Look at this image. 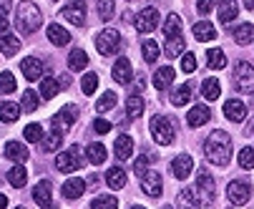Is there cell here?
Here are the masks:
<instances>
[{"label":"cell","mask_w":254,"mask_h":209,"mask_svg":"<svg viewBox=\"0 0 254 209\" xmlns=\"http://www.w3.org/2000/svg\"><path fill=\"white\" fill-rule=\"evenodd\" d=\"M204 156H206L209 164L224 169L232 161V139H229V134L222 131V129L211 131L209 139L204 141Z\"/></svg>","instance_id":"6da1fadb"},{"label":"cell","mask_w":254,"mask_h":209,"mask_svg":"<svg viewBox=\"0 0 254 209\" xmlns=\"http://www.w3.org/2000/svg\"><path fill=\"white\" fill-rule=\"evenodd\" d=\"M15 23L23 33H35L43 23V15L33 3H20L18 10H15Z\"/></svg>","instance_id":"7a4b0ae2"},{"label":"cell","mask_w":254,"mask_h":209,"mask_svg":"<svg viewBox=\"0 0 254 209\" xmlns=\"http://www.w3.org/2000/svg\"><path fill=\"white\" fill-rule=\"evenodd\" d=\"M232 81H234L239 93H254V68H252V63L237 61L234 71H232Z\"/></svg>","instance_id":"3957f363"},{"label":"cell","mask_w":254,"mask_h":209,"mask_svg":"<svg viewBox=\"0 0 254 209\" xmlns=\"http://www.w3.org/2000/svg\"><path fill=\"white\" fill-rule=\"evenodd\" d=\"M149 129H151V136H154V141L156 144H161V146H169L171 141H174V136H176V131H174V124L166 119V116H151V124H149Z\"/></svg>","instance_id":"277c9868"},{"label":"cell","mask_w":254,"mask_h":209,"mask_svg":"<svg viewBox=\"0 0 254 209\" xmlns=\"http://www.w3.org/2000/svg\"><path fill=\"white\" fill-rule=\"evenodd\" d=\"M83 166V156H81V146H70L65 151H61L56 156V169L63 171V174H70Z\"/></svg>","instance_id":"5b68a950"},{"label":"cell","mask_w":254,"mask_h":209,"mask_svg":"<svg viewBox=\"0 0 254 209\" xmlns=\"http://www.w3.org/2000/svg\"><path fill=\"white\" fill-rule=\"evenodd\" d=\"M121 46V36L116 28H103L98 36H96V48L101 56H114Z\"/></svg>","instance_id":"8992f818"},{"label":"cell","mask_w":254,"mask_h":209,"mask_svg":"<svg viewBox=\"0 0 254 209\" xmlns=\"http://www.w3.org/2000/svg\"><path fill=\"white\" fill-rule=\"evenodd\" d=\"M78 121V106H73V103H68V106H63L56 116H53V126L58 134H65L70 126H73Z\"/></svg>","instance_id":"52a82bcc"},{"label":"cell","mask_w":254,"mask_h":209,"mask_svg":"<svg viewBox=\"0 0 254 209\" xmlns=\"http://www.w3.org/2000/svg\"><path fill=\"white\" fill-rule=\"evenodd\" d=\"M141 179V189H143V194H149V197H161V192H164V179H161V174H159V169H149L143 177H138Z\"/></svg>","instance_id":"ba28073f"},{"label":"cell","mask_w":254,"mask_h":209,"mask_svg":"<svg viewBox=\"0 0 254 209\" xmlns=\"http://www.w3.org/2000/svg\"><path fill=\"white\" fill-rule=\"evenodd\" d=\"M63 18L73 25H83L86 23V0H68L65 8L61 10Z\"/></svg>","instance_id":"9c48e42d"},{"label":"cell","mask_w":254,"mask_h":209,"mask_svg":"<svg viewBox=\"0 0 254 209\" xmlns=\"http://www.w3.org/2000/svg\"><path fill=\"white\" fill-rule=\"evenodd\" d=\"M159 28V10L156 8H143L136 15V30L138 33H151Z\"/></svg>","instance_id":"30bf717a"},{"label":"cell","mask_w":254,"mask_h":209,"mask_svg":"<svg viewBox=\"0 0 254 209\" xmlns=\"http://www.w3.org/2000/svg\"><path fill=\"white\" fill-rule=\"evenodd\" d=\"M227 197H229V202H232V204L242 207V204H247V202H249L252 189H249V184H247V182L234 179V182H229V187H227Z\"/></svg>","instance_id":"8fae6325"},{"label":"cell","mask_w":254,"mask_h":209,"mask_svg":"<svg viewBox=\"0 0 254 209\" xmlns=\"http://www.w3.org/2000/svg\"><path fill=\"white\" fill-rule=\"evenodd\" d=\"M176 204L179 209H201V197L196 192V187H187L176 194Z\"/></svg>","instance_id":"7c38bea8"},{"label":"cell","mask_w":254,"mask_h":209,"mask_svg":"<svg viewBox=\"0 0 254 209\" xmlns=\"http://www.w3.org/2000/svg\"><path fill=\"white\" fill-rule=\"evenodd\" d=\"M33 199L38 202L41 209H51V207H53V187H51L48 179H43V182L35 184V189H33Z\"/></svg>","instance_id":"4fadbf2b"},{"label":"cell","mask_w":254,"mask_h":209,"mask_svg":"<svg viewBox=\"0 0 254 209\" xmlns=\"http://www.w3.org/2000/svg\"><path fill=\"white\" fill-rule=\"evenodd\" d=\"M196 192L204 202H214L216 197V187H214V177L206 171H199V177H196Z\"/></svg>","instance_id":"5bb4252c"},{"label":"cell","mask_w":254,"mask_h":209,"mask_svg":"<svg viewBox=\"0 0 254 209\" xmlns=\"http://www.w3.org/2000/svg\"><path fill=\"white\" fill-rule=\"evenodd\" d=\"M191 169H194V159H191L189 154H181V156H176V159L171 161V171H174V177H176L179 182H184L189 174H191Z\"/></svg>","instance_id":"9a60e30c"},{"label":"cell","mask_w":254,"mask_h":209,"mask_svg":"<svg viewBox=\"0 0 254 209\" xmlns=\"http://www.w3.org/2000/svg\"><path fill=\"white\" fill-rule=\"evenodd\" d=\"M111 76H114L116 83H131V78H133V68H131L128 58H119V61L114 63Z\"/></svg>","instance_id":"2e32d148"},{"label":"cell","mask_w":254,"mask_h":209,"mask_svg":"<svg viewBox=\"0 0 254 209\" xmlns=\"http://www.w3.org/2000/svg\"><path fill=\"white\" fill-rule=\"evenodd\" d=\"M224 116L229 119V121H234V124H239V121H244L247 119V106L239 101V98H229L227 103H224Z\"/></svg>","instance_id":"e0dca14e"},{"label":"cell","mask_w":254,"mask_h":209,"mask_svg":"<svg viewBox=\"0 0 254 209\" xmlns=\"http://www.w3.org/2000/svg\"><path fill=\"white\" fill-rule=\"evenodd\" d=\"M209 119H211V111H209V106H204V103H196V106L189 109V114H187V124L194 126V129L204 126Z\"/></svg>","instance_id":"ac0fdd59"},{"label":"cell","mask_w":254,"mask_h":209,"mask_svg":"<svg viewBox=\"0 0 254 209\" xmlns=\"http://www.w3.org/2000/svg\"><path fill=\"white\" fill-rule=\"evenodd\" d=\"M20 68H23V76L28 78V81H38L41 76H43V63L38 61V58H23V63H20Z\"/></svg>","instance_id":"d6986e66"},{"label":"cell","mask_w":254,"mask_h":209,"mask_svg":"<svg viewBox=\"0 0 254 209\" xmlns=\"http://www.w3.org/2000/svg\"><path fill=\"white\" fill-rule=\"evenodd\" d=\"M86 192V182L81 179V177H73V179H68L63 187H61V194L65 197V199H78L81 194Z\"/></svg>","instance_id":"ffe728a7"},{"label":"cell","mask_w":254,"mask_h":209,"mask_svg":"<svg viewBox=\"0 0 254 209\" xmlns=\"http://www.w3.org/2000/svg\"><path fill=\"white\" fill-rule=\"evenodd\" d=\"M174 78H176V71L171 66H161V68H156V73H154V86L159 88V91H164V88H169L171 83H174Z\"/></svg>","instance_id":"44dd1931"},{"label":"cell","mask_w":254,"mask_h":209,"mask_svg":"<svg viewBox=\"0 0 254 209\" xmlns=\"http://www.w3.org/2000/svg\"><path fill=\"white\" fill-rule=\"evenodd\" d=\"M114 154H116V159H119V161L128 159V156L133 154V139H131V136H126V134L116 136V144H114Z\"/></svg>","instance_id":"7402d4cb"},{"label":"cell","mask_w":254,"mask_h":209,"mask_svg":"<svg viewBox=\"0 0 254 209\" xmlns=\"http://www.w3.org/2000/svg\"><path fill=\"white\" fill-rule=\"evenodd\" d=\"M239 15V3L237 0H219V20L222 23H232Z\"/></svg>","instance_id":"603a6c76"},{"label":"cell","mask_w":254,"mask_h":209,"mask_svg":"<svg viewBox=\"0 0 254 209\" xmlns=\"http://www.w3.org/2000/svg\"><path fill=\"white\" fill-rule=\"evenodd\" d=\"M194 38L201 41V43H209V41L216 38V28H214L209 20H201V23L194 25Z\"/></svg>","instance_id":"cb8c5ba5"},{"label":"cell","mask_w":254,"mask_h":209,"mask_svg":"<svg viewBox=\"0 0 254 209\" xmlns=\"http://www.w3.org/2000/svg\"><path fill=\"white\" fill-rule=\"evenodd\" d=\"M48 41L53 46H68L70 43V33L65 28H61L58 23H53V25H48Z\"/></svg>","instance_id":"d4e9b609"},{"label":"cell","mask_w":254,"mask_h":209,"mask_svg":"<svg viewBox=\"0 0 254 209\" xmlns=\"http://www.w3.org/2000/svg\"><path fill=\"white\" fill-rule=\"evenodd\" d=\"M5 156H8L10 161H15V164H23V161L28 159V149H25L23 144H18V141H8V144H5Z\"/></svg>","instance_id":"484cf974"},{"label":"cell","mask_w":254,"mask_h":209,"mask_svg":"<svg viewBox=\"0 0 254 209\" xmlns=\"http://www.w3.org/2000/svg\"><path fill=\"white\" fill-rule=\"evenodd\" d=\"M86 66H88V56H86L83 48H73V51H70V56H68V68H70V71H83Z\"/></svg>","instance_id":"4316f807"},{"label":"cell","mask_w":254,"mask_h":209,"mask_svg":"<svg viewBox=\"0 0 254 209\" xmlns=\"http://www.w3.org/2000/svg\"><path fill=\"white\" fill-rule=\"evenodd\" d=\"M206 66L211 68V71H222V68L227 66V56H224V51H219V48H209V51H206Z\"/></svg>","instance_id":"83f0119b"},{"label":"cell","mask_w":254,"mask_h":209,"mask_svg":"<svg viewBox=\"0 0 254 209\" xmlns=\"http://www.w3.org/2000/svg\"><path fill=\"white\" fill-rule=\"evenodd\" d=\"M106 184L111 187V189H124V187H126V171L119 169V166L108 169V174H106Z\"/></svg>","instance_id":"f1b7e54d"},{"label":"cell","mask_w":254,"mask_h":209,"mask_svg":"<svg viewBox=\"0 0 254 209\" xmlns=\"http://www.w3.org/2000/svg\"><path fill=\"white\" fill-rule=\"evenodd\" d=\"M20 116V106L13 101H5V103H0V121H5V124H13L18 121Z\"/></svg>","instance_id":"f546056e"},{"label":"cell","mask_w":254,"mask_h":209,"mask_svg":"<svg viewBox=\"0 0 254 209\" xmlns=\"http://www.w3.org/2000/svg\"><path fill=\"white\" fill-rule=\"evenodd\" d=\"M219 93H222L219 78H206V81L201 83V96H204L206 101H216V98H219Z\"/></svg>","instance_id":"4dcf8cb0"},{"label":"cell","mask_w":254,"mask_h":209,"mask_svg":"<svg viewBox=\"0 0 254 209\" xmlns=\"http://www.w3.org/2000/svg\"><path fill=\"white\" fill-rule=\"evenodd\" d=\"M143 98L138 96V93H133V96H128V101H126V116L128 119H138L141 114H143Z\"/></svg>","instance_id":"1f68e13d"},{"label":"cell","mask_w":254,"mask_h":209,"mask_svg":"<svg viewBox=\"0 0 254 209\" xmlns=\"http://www.w3.org/2000/svg\"><path fill=\"white\" fill-rule=\"evenodd\" d=\"M191 101V86L184 83V86H179L171 91V103L174 106H187V103Z\"/></svg>","instance_id":"d6a6232c"},{"label":"cell","mask_w":254,"mask_h":209,"mask_svg":"<svg viewBox=\"0 0 254 209\" xmlns=\"http://www.w3.org/2000/svg\"><path fill=\"white\" fill-rule=\"evenodd\" d=\"M8 182H10V187H15V189L25 187V182H28V171H25L20 164H15L13 169H8Z\"/></svg>","instance_id":"836d02e7"},{"label":"cell","mask_w":254,"mask_h":209,"mask_svg":"<svg viewBox=\"0 0 254 209\" xmlns=\"http://www.w3.org/2000/svg\"><path fill=\"white\" fill-rule=\"evenodd\" d=\"M234 41H237L239 46H249V43L254 41V25H252V23H242V25L234 30Z\"/></svg>","instance_id":"e575fe53"},{"label":"cell","mask_w":254,"mask_h":209,"mask_svg":"<svg viewBox=\"0 0 254 209\" xmlns=\"http://www.w3.org/2000/svg\"><path fill=\"white\" fill-rule=\"evenodd\" d=\"M86 156H88V161L91 164H103L106 161V156H108V151H106V146L103 144H88V149H86Z\"/></svg>","instance_id":"d590c367"},{"label":"cell","mask_w":254,"mask_h":209,"mask_svg":"<svg viewBox=\"0 0 254 209\" xmlns=\"http://www.w3.org/2000/svg\"><path fill=\"white\" fill-rule=\"evenodd\" d=\"M184 48H187L184 38H181V36H176V38H169V41H166V46H164V53H166L169 58H176V56H181V53H184Z\"/></svg>","instance_id":"8d00e7d4"},{"label":"cell","mask_w":254,"mask_h":209,"mask_svg":"<svg viewBox=\"0 0 254 209\" xmlns=\"http://www.w3.org/2000/svg\"><path fill=\"white\" fill-rule=\"evenodd\" d=\"M116 101H119V98H116V93H114V91H106V93H103V96L96 101V111H98V114H103V111H111V109L116 106Z\"/></svg>","instance_id":"74e56055"},{"label":"cell","mask_w":254,"mask_h":209,"mask_svg":"<svg viewBox=\"0 0 254 209\" xmlns=\"http://www.w3.org/2000/svg\"><path fill=\"white\" fill-rule=\"evenodd\" d=\"M164 33H166L169 38L181 36V18H179L176 13H171V15L166 18V23H164Z\"/></svg>","instance_id":"f35d334b"},{"label":"cell","mask_w":254,"mask_h":209,"mask_svg":"<svg viewBox=\"0 0 254 209\" xmlns=\"http://www.w3.org/2000/svg\"><path fill=\"white\" fill-rule=\"evenodd\" d=\"M23 136H25V141L38 144V141H43V126H41V124H28V126L23 129Z\"/></svg>","instance_id":"ab89813d"},{"label":"cell","mask_w":254,"mask_h":209,"mask_svg":"<svg viewBox=\"0 0 254 209\" xmlns=\"http://www.w3.org/2000/svg\"><path fill=\"white\" fill-rule=\"evenodd\" d=\"M0 48H3V53H5V56H15V53L20 51V41L8 33V36L0 38Z\"/></svg>","instance_id":"60d3db41"},{"label":"cell","mask_w":254,"mask_h":209,"mask_svg":"<svg viewBox=\"0 0 254 209\" xmlns=\"http://www.w3.org/2000/svg\"><path fill=\"white\" fill-rule=\"evenodd\" d=\"M20 109L28 111V114H33L35 109H38V93L28 88V91L23 93V98H20Z\"/></svg>","instance_id":"b9f144b4"},{"label":"cell","mask_w":254,"mask_h":209,"mask_svg":"<svg viewBox=\"0 0 254 209\" xmlns=\"http://www.w3.org/2000/svg\"><path fill=\"white\" fill-rule=\"evenodd\" d=\"M237 161H239V169H254V149H252V146L239 149Z\"/></svg>","instance_id":"7bdbcfd3"},{"label":"cell","mask_w":254,"mask_h":209,"mask_svg":"<svg viewBox=\"0 0 254 209\" xmlns=\"http://www.w3.org/2000/svg\"><path fill=\"white\" fill-rule=\"evenodd\" d=\"M141 53H143V61H146V63H154V61L159 58V43H154V41H143Z\"/></svg>","instance_id":"ee69618b"},{"label":"cell","mask_w":254,"mask_h":209,"mask_svg":"<svg viewBox=\"0 0 254 209\" xmlns=\"http://www.w3.org/2000/svg\"><path fill=\"white\" fill-rule=\"evenodd\" d=\"M98 3V15L101 20H111L114 13H116V5H114V0H96Z\"/></svg>","instance_id":"f6af8a7d"},{"label":"cell","mask_w":254,"mask_h":209,"mask_svg":"<svg viewBox=\"0 0 254 209\" xmlns=\"http://www.w3.org/2000/svg\"><path fill=\"white\" fill-rule=\"evenodd\" d=\"M81 88H83L86 96H93L96 88H98V73H86V76L81 78Z\"/></svg>","instance_id":"bcb514c9"},{"label":"cell","mask_w":254,"mask_h":209,"mask_svg":"<svg viewBox=\"0 0 254 209\" xmlns=\"http://www.w3.org/2000/svg\"><path fill=\"white\" fill-rule=\"evenodd\" d=\"M58 91H61V88H58V81H56V78H43V81H41V96H43L46 101L53 98Z\"/></svg>","instance_id":"7dc6e473"},{"label":"cell","mask_w":254,"mask_h":209,"mask_svg":"<svg viewBox=\"0 0 254 209\" xmlns=\"http://www.w3.org/2000/svg\"><path fill=\"white\" fill-rule=\"evenodd\" d=\"M91 209H119V199L116 197H96L91 202Z\"/></svg>","instance_id":"c3c4849f"},{"label":"cell","mask_w":254,"mask_h":209,"mask_svg":"<svg viewBox=\"0 0 254 209\" xmlns=\"http://www.w3.org/2000/svg\"><path fill=\"white\" fill-rule=\"evenodd\" d=\"M61 141H63V134H58V131H53V134H48V136H43V151H56L58 146H61Z\"/></svg>","instance_id":"681fc988"},{"label":"cell","mask_w":254,"mask_h":209,"mask_svg":"<svg viewBox=\"0 0 254 209\" xmlns=\"http://www.w3.org/2000/svg\"><path fill=\"white\" fill-rule=\"evenodd\" d=\"M15 88H18V83H15V76L10 71L0 73V91H3V93H13Z\"/></svg>","instance_id":"f907efd6"},{"label":"cell","mask_w":254,"mask_h":209,"mask_svg":"<svg viewBox=\"0 0 254 209\" xmlns=\"http://www.w3.org/2000/svg\"><path fill=\"white\" fill-rule=\"evenodd\" d=\"M181 71L184 73H194L196 71V56L194 53H184V58H181Z\"/></svg>","instance_id":"816d5d0a"},{"label":"cell","mask_w":254,"mask_h":209,"mask_svg":"<svg viewBox=\"0 0 254 209\" xmlns=\"http://www.w3.org/2000/svg\"><path fill=\"white\" fill-rule=\"evenodd\" d=\"M151 159H154V156H149V154H146V156H138V159L133 161V171H136V177H143V174L149 171V169H146V164H149Z\"/></svg>","instance_id":"f5cc1de1"},{"label":"cell","mask_w":254,"mask_h":209,"mask_svg":"<svg viewBox=\"0 0 254 209\" xmlns=\"http://www.w3.org/2000/svg\"><path fill=\"white\" fill-rule=\"evenodd\" d=\"M93 131L96 134H108V131H111V124H108L106 119H96L93 121Z\"/></svg>","instance_id":"db71d44e"},{"label":"cell","mask_w":254,"mask_h":209,"mask_svg":"<svg viewBox=\"0 0 254 209\" xmlns=\"http://www.w3.org/2000/svg\"><path fill=\"white\" fill-rule=\"evenodd\" d=\"M214 3H216V0H196V10H199L201 15H206V13H211Z\"/></svg>","instance_id":"11a10c76"},{"label":"cell","mask_w":254,"mask_h":209,"mask_svg":"<svg viewBox=\"0 0 254 209\" xmlns=\"http://www.w3.org/2000/svg\"><path fill=\"white\" fill-rule=\"evenodd\" d=\"M8 10H10V0H0V20H8Z\"/></svg>","instance_id":"9f6ffc18"},{"label":"cell","mask_w":254,"mask_h":209,"mask_svg":"<svg viewBox=\"0 0 254 209\" xmlns=\"http://www.w3.org/2000/svg\"><path fill=\"white\" fill-rule=\"evenodd\" d=\"M5 207H8V197L0 194V209H5Z\"/></svg>","instance_id":"6f0895ef"},{"label":"cell","mask_w":254,"mask_h":209,"mask_svg":"<svg viewBox=\"0 0 254 209\" xmlns=\"http://www.w3.org/2000/svg\"><path fill=\"white\" fill-rule=\"evenodd\" d=\"M244 8L247 10H254V0H244Z\"/></svg>","instance_id":"680465c9"},{"label":"cell","mask_w":254,"mask_h":209,"mask_svg":"<svg viewBox=\"0 0 254 209\" xmlns=\"http://www.w3.org/2000/svg\"><path fill=\"white\" fill-rule=\"evenodd\" d=\"M131 209H146V207H131Z\"/></svg>","instance_id":"91938a15"},{"label":"cell","mask_w":254,"mask_h":209,"mask_svg":"<svg viewBox=\"0 0 254 209\" xmlns=\"http://www.w3.org/2000/svg\"><path fill=\"white\" fill-rule=\"evenodd\" d=\"M161 209H174V207H169V204H166V207H161Z\"/></svg>","instance_id":"94428289"},{"label":"cell","mask_w":254,"mask_h":209,"mask_svg":"<svg viewBox=\"0 0 254 209\" xmlns=\"http://www.w3.org/2000/svg\"><path fill=\"white\" fill-rule=\"evenodd\" d=\"M15 209H25V207H15Z\"/></svg>","instance_id":"6125c7cd"},{"label":"cell","mask_w":254,"mask_h":209,"mask_svg":"<svg viewBox=\"0 0 254 209\" xmlns=\"http://www.w3.org/2000/svg\"><path fill=\"white\" fill-rule=\"evenodd\" d=\"M0 184H3V177H0Z\"/></svg>","instance_id":"be15d7a7"}]
</instances>
